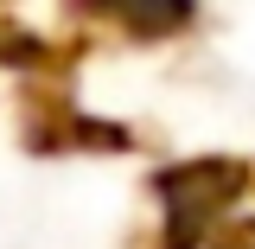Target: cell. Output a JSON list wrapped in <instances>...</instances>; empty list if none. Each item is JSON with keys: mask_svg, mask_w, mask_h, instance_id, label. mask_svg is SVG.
Returning <instances> with one entry per match:
<instances>
[{"mask_svg": "<svg viewBox=\"0 0 255 249\" xmlns=\"http://www.w3.org/2000/svg\"><path fill=\"white\" fill-rule=\"evenodd\" d=\"M115 19H128V26H140V32H172V26H185L191 19V0H102Z\"/></svg>", "mask_w": 255, "mask_h": 249, "instance_id": "cell-1", "label": "cell"}]
</instances>
